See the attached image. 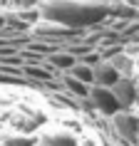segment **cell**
Returning <instances> with one entry per match:
<instances>
[{
  "label": "cell",
  "instance_id": "9c48e42d",
  "mask_svg": "<svg viewBox=\"0 0 139 146\" xmlns=\"http://www.w3.org/2000/svg\"><path fill=\"white\" fill-rule=\"evenodd\" d=\"M67 74H72L75 79L85 82V84H92V64H87V62H82V60L75 62V64L67 69Z\"/></svg>",
  "mask_w": 139,
  "mask_h": 146
},
{
  "label": "cell",
  "instance_id": "30bf717a",
  "mask_svg": "<svg viewBox=\"0 0 139 146\" xmlns=\"http://www.w3.org/2000/svg\"><path fill=\"white\" fill-rule=\"evenodd\" d=\"M35 141L37 139L32 136H8L3 139V146H35Z\"/></svg>",
  "mask_w": 139,
  "mask_h": 146
},
{
  "label": "cell",
  "instance_id": "5b68a950",
  "mask_svg": "<svg viewBox=\"0 0 139 146\" xmlns=\"http://www.w3.org/2000/svg\"><path fill=\"white\" fill-rule=\"evenodd\" d=\"M119 77H122V74H119V69H117L109 60H104V57H100V60L92 64V84L112 87Z\"/></svg>",
  "mask_w": 139,
  "mask_h": 146
},
{
  "label": "cell",
  "instance_id": "3957f363",
  "mask_svg": "<svg viewBox=\"0 0 139 146\" xmlns=\"http://www.w3.org/2000/svg\"><path fill=\"white\" fill-rule=\"evenodd\" d=\"M112 121H114V129L117 134L132 144H137L139 141V116L132 114L129 109H119L114 116H112Z\"/></svg>",
  "mask_w": 139,
  "mask_h": 146
},
{
  "label": "cell",
  "instance_id": "ba28073f",
  "mask_svg": "<svg viewBox=\"0 0 139 146\" xmlns=\"http://www.w3.org/2000/svg\"><path fill=\"white\" fill-rule=\"evenodd\" d=\"M62 87H65L70 94H75V97H80V99H85L87 94H90V87H92V84H85V82H80V79H75L72 74L65 72V77H62Z\"/></svg>",
  "mask_w": 139,
  "mask_h": 146
},
{
  "label": "cell",
  "instance_id": "6da1fadb",
  "mask_svg": "<svg viewBox=\"0 0 139 146\" xmlns=\"http://www.w3.org/2000/svg\"><path fill=\"white\" fill-rule=\"evenodd\" d=\"M40 20L57 23L65 27H90L112 13L109 3H87V0H40Z\"/></svg>",
  "mask_w": 139,
  "mask_h": 146
},
{
  "label": "cell",
  "instance_id": "5bb4252c",
  "mask_svg": "<svg viewBox=\"0 0 139 146\" xmlns=\"http://www.w3.org/2000/svg\"><path fill=\"white\" fill-rule=\"evenodd\" d=\"M0 23H3V17H0Z\"/></svg>",
  "mask_w": 139,
  "mask_h": 146
},
{
  "label": "cell",
  "instance_id": "8992f818",
  "mask_svg": "<svg viewBox=\"0 0 139 146\" xmlns=\"http://www.w3.org/2000/svg\"><path fill=\"white\" fill-rule=\"evenodd\" d=\"M45 62L55 69V72H67V69L77 62V57L70 52V50H65V47H57V50H52V52L45 57Z\"/></svg>",
  "mask_w": 139,
  "mask_h": 146
},
{
  "label": "cell",
  "instance_id": "277c9868",
  "mask_svg": "<svg viewBox=\"0 0 139 146\" xmlns=\"http://www.w3.org/2000/svg\"><path fill=\"white\" fill-rule=\"evenodd\" d=\"M109 89L117 97V102H119L122 109H132L137 104V79L134 77H119Z\"/></svg>",
  "mask_w": 139,
  "mask_h": 146
},
{
  "label": "cell",
  "instance_id": "7c38bea8",
  "mask_svg": "<svg viewBox=\"0 0 139 146\" xmlns=\"http://www.w3.org/2000/svg\"><path fill=\"white\" fill-rule=\"evenodd\" d=\"M137 107H139V82H137Z\"/></svg>",
  "mask_w": 139,
  "mask_h": 146
},
{
  "label": "cell",
  "instance_id": "52a82bcc",
  "mask_svg": "<svg viewBox=\"0 0 139 146\" xmlns=\"http://www.w3.org/2000/svg\"><path fill=\"white\" fill-rule=\"evenodd\" d=\"M35 146H80V144H77V139L72 136V134L60 131V134H47V136L37 139Z\"/></svg>",
  "mask_w": 139,
  "mask_h": 146
},
{
  "label": "cell",
  "instance_id": "7a4b0ae2",
  "mask_svg": "<svg viewBox=\"0 0 139 146\" xmlns=\"http://www.w3.org/2000/svg\"><path fill=\"white\" fill-rule=\"evenodd\" d=\"M90 102H92V107L100 111V114L104 116H114L117 111H119V102H117V97L112 94V89L109 87H100V84H92L90 87Z\"/></svg>",
  "mask_w": 139,
  "mask_h": 146
},
{
  "label": "cell",
  "instance_id": "4fadbf2b",
  "mask_svg": "<svg viewBox=\"0 0 139 146\" xmlns=\"http://www.w3.org/2000/svg\"><path fill=\"white\" fill-rule=\"evenodd\" d=\"M137 74H139V64H137Z\"/></svg>",
  "mask_w": 139,
  "mask_h": 146
},
{
  "label": "cell",
  "instance_id": "8fae6325",
  "mask_svg": "<svg viewBox=\"0 0 139 146\" xmlns=\"http://www.w3.org/2000/svg\"><path fill=\"white\" fill-rule=\"evenodd\" d=\"M13 10H27V8H37L40 0H5Z\"/></svg>",
  "mask_w": 139,
  "mask_h": 146
}]
</instances>
